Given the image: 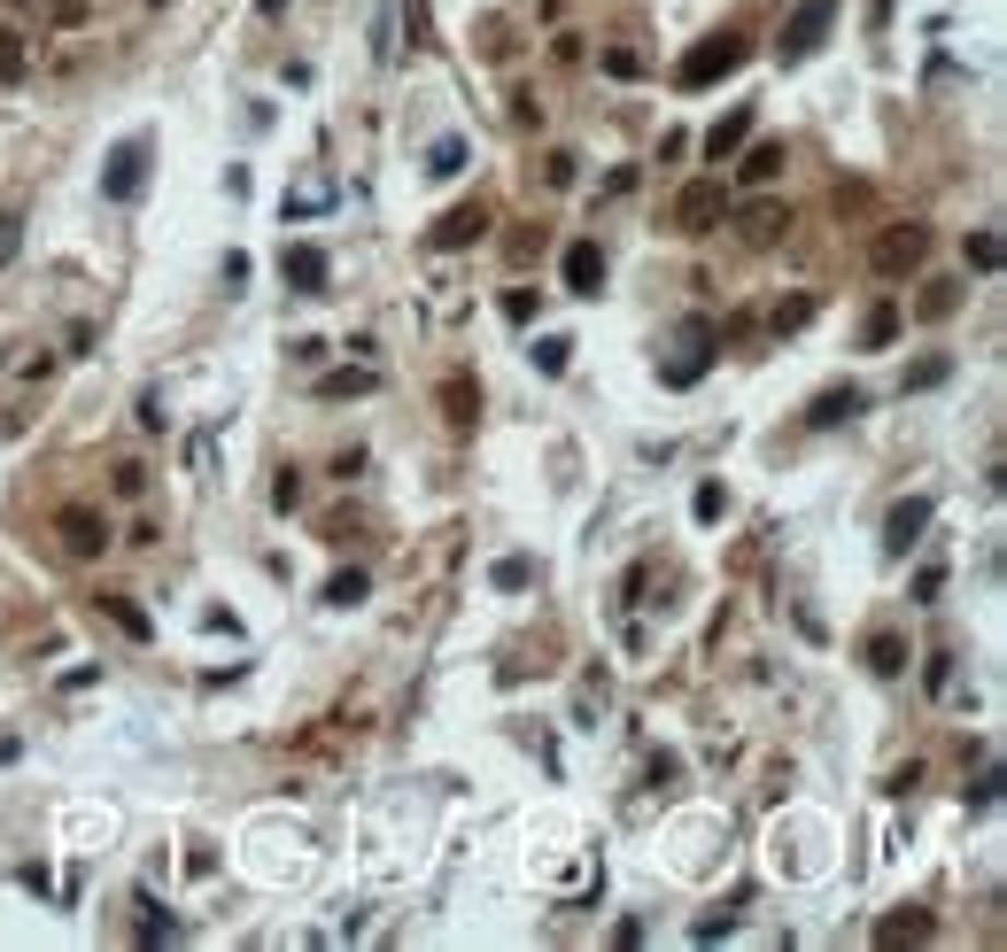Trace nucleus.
Masks as SVG:
<instances>
[{
	"label": "nucleus",
	"mask_w": 1007,
	"mask_h": 952,
	"mask_svg": "<svg viewBox=\"0 0 1007 952\" xmlns=\"http://www.w3.org/2000/svg\"><path fill=\"white\" fill-rule=\"evenodd\" d=\"M736 233H744L751 248H768V240L791 233V210H783V202H744V210H736Z\"/></svg>",
	"instance_id": "8"
},
{
	"label": "nucleus",
	"mask_w": 1007,
	"mask_h": 952,
	"mask_svg": "<svg viewBox=\"0 0 1007 952\" xmlns=\"http://www.w3.org/2000/svg\"><path fill=\"white\" fill-rule=\"evenodd\" d=\"M16 78H24V39L0 32V85H16Z\"/></svg>",
	"instance_id": "27"
},
{
	"label": "nucleus",
	"mask_w": 1007,
	"mask_h": 952,
	"mask_svg": "<svg viewBox=\"0 0 1007 952\" xmlns=\"http://www.w3.org/2000/svg\"><path fill=\"white\" fill-rule=\"evenodd\" d=\"M744 55H751V47H744L736 32H713V39H698V47L675 62V85H683V94H706V85H721V78L744 70Z\"/></svg>",
	"instance_id": "1"
},
{
	"label": "nucleus",
	"mask_w": 1007,
	"mask_h": 952,
	"mask_svg": "<svg viewBox=\"0 0 1007 952\" xmlns=\"http://www.w3.org/2000/svg\"><path fill=\"white\" fill-rule=\"evenodd\" d=\"M535 310H543V295H535V287H503V318H512V325H528Z\"/></svg>",
	"instance_id": "24"
},
{
	"label": "nucleus",
	"mask_w": 1007,
	"mask_h": 952,
	"mask_svg": "<svg viewBox=\"0 0 1007 952\" xmlns=\"http://www.w3.org/2000/svg\"><path fill=\"white\" fill-rule=\"evenodd\" d=\"M427 170H435V179H458V170H465V140H435Z\"/></svg>",
	"instance_id": "23"
},
{
	"label": "nucleus",
	"mask_w": 1007,
	"mask_h": 952,
	"mask_svg": "<svg viewBox=\"0 0 1007 952\" xmlns=\"http://www.w3.org/2000/svg\"><path fill=\"white\" fill-rule=\"evenodd\" d=\"M605 70H613V78H643V62H636L628 47H613V55H605Z\"/></svg>",
	"instance_id": "37"
},
{
	"label": "nucleus",
	"mask_w": 1007,
	"mask_h": 952,
	"mask_svg": "<svg viewBox=\"0 0 1007 952\" xmlns=\"http://www.w3.org/2000/svg\"><path fill=\"white\" fill-rule=\"evenodd\" d=\"M442 410H450V426H473V410H481L473 380H450V388H442Z\"/></svg>",
	"instance_id": "19"
},
{
	"label": "nucleus",
	"mask_w": 1007,
	"mask_h": 952,
	"mask_svg": "<svg viewBox=\"0 0 1007 952\" xmlns=\"http://www.w3.org/2000/svg\"><path fill=\"white\" fill-rule=\"evenodd\" d=\"M372 388H380V372H365V365L325 372V380H318V395H325V403H342V395H372Z\"/></svg>",
	"instance_id": "16"
},
{
	"label": "nucleus",
	"mask_w": 1007,
	"mask_h": 952,
	"mask_svg": "<svg viewBox=\"0 0 1007 952\" xmlns=\"http://www.w3.org/2000/svg\"><path fill=\"white\" fill-rule=\"evenodd\" d=\"M946 372H953V365H946V357H931V365H914V372H907V388H938Z\"/></svg>",
	"instance_id": "34"
},
{
	"label": "nucleus",
	"mask_w": 1007,
	"mask_h": 952,
	"mask_svg": "<svg viewBox=\"0 0 1007 952\" xmlns=\"http://www.w3.org/2000/svg\"><path fill=\"white\" fill-rule=\"evenodd\" d=\"M861 410H868V388H853V380H845V388H829V395H814V410H806V426H853Z\"/></svg>",
	"instance_id": "9"
},
{
	"label": "nucleus",
	"mask_w": 1007,
	"mask_h": 952,
	"mask_svg": "<svg viewBox=\"0 0 1007 952\" xmlns=\"http://www.w3.org/2000/svg\"><path fill=\"white\" fill-rule=\"evenodd\" d=\"M829 24H837V0H798V9H791V24H783V62H806L821 39H829Z\"/></svg>",
	"instance_id": "3"
},
{
	"label": "nucleus",
	"mask_w": 1007,
	"mask_h": 952,
	"mask_svg": "<svg viewBox=\"0 0 1007 952\" xmlns=\"http://www.w3.org/2000/svg\"><path fill=\"white\" fill-rule=\"evenodd\" d=\"M721 217H728V187H721V179H690V187L675 194V225H683V233H713Z\"/></svg>",
	"instance_id": "5"
},
{
	"label": "nucleus",
	"mask_w": 1007,
	"mask_h": 952,
	"mask_svg": "<svg viewBox=\"0 0 1007 952\" xmlns=\"http://www.w3.org/2000/svg\"><path fill=\"white\" fill-rule=\"evenodd\" d=\"M566 287H573V295H597V287H605V255H597V240H573V248H566Z\"/></svg>",
	"instance_id": "11"
},
{
	"label": "nucleus",
	"mask_w": 1007,
	"mask_h": 952,
	"mask_svg": "<svg viewBox=\"0 0 1007 952\" xmlns=\"http://www.w3.org/2000/svg\"><path fill=\"white\" fill-rule=\"evenodd\" d=\"M744 140H751V109H728V117H721V124L706 132V155H713V163H728V155H736Z\"/></svg>",
	"instance_id": "14"
},
{
	"label": "nucleus",
	"mask_w": 1007,
	"mask_h": 952,
	"mask_svg": "<svg viewBox=\"0 0 1007 952\" xmlns=\"http://www.w3.org/2000/svg\"><path fill=\"white\" fill-rule=\"evenodd\" d=\"M868 666L876 674H907V643L899 635H868Z\"/></svg>",
	"instance_id": "20"
},
{
	"label": "nucleus",
	"mask_w": 1007,
	"mask_h": 952,
	"mask_svg": "<svg viewBox=\"0 0 1007 952\" xmlns=\"http://www.w3.org/2000/svg\"><path fill=\"white\" fill-rule=\"evenodd\" d=\"M55 527H62V543H70L78 558H94V550H109V527H102V519H94L86 503H70V511L55 519Z\"/></svg>",
	"instance_id": "10"
},
{
	"label": "nucleus",
	"mask_w": 1007,
	"mask_h": 952,
	"mask_svg": "<svg viewBox=\"0 0 1007 952\" xmlns=\"http://www.w3.org/2000/svg\"><path fill=\"white\" fill-rule=\"evenodd\" d=\"M744 155V187H775L783 179V140H760V147H736Z\"/></svg>",
	"instance_id": "13"
},
{
	"label": "nucleus",
	"mask_w": 1007,
	"mask_h": 952,
	"mask_svg": "<svg viewBox=\"0 0 1007 952\" xmlns=\"http://www.w3.org/2000/svg\"><path fill=\"white\" fill-rule=\"evenodd\" d=\"M102 612H109V620H117V628H125L132 643H147V635H155V628H147V612H140L132 596H102Z\"/></svg>",
	"instance_id": "18"
},
{
	"label": "nucleus",
	"mask_w": 1007,
	"mask_h": 952,
	"mask_svg": "<svg viewBox=\"0 0 1007 952\" xmlns=\"http://www.w3.org/2000/svg\"><path fill=\"white\" fill-rule=\"evenodd\" d=\"M140 187H147V140L132 132V140H117V155L102 163V194H109V202H140Z\"/></svg>",
	"instance_id": "4"
},
{
	"label": "nucleus",
	"mask_w": 1007,
	"mask_h": 952,
	"mask_svg": "<svg viewBox=\"0 0 1007 952\" xmlns=\"http://www.w3.org/2000/svg\"><path fill=\"white\" fill-rule=\"evenodd\" d=\"M16 233H24L16 217H0V264H9V255H16Z\"/></svg>",
	"instance_id": "39"
},
{
	"label": "nucleus",
	"mask_w": 1007,
	"mask_h": 952,
	"mask_svg": "<svg viewBox=\"0 0 1007 952\" xmlns=\"http://www.w3.org/2000/svg\"><path fill=\"white\" fill-rule=\"evenodd\" d=\"M690 511H698V519H706V527H713V519L728 511V488H713V480H706V488L690 496Z\"/></svg>",
	"instance_id": "28"
},
{
	"label": "nucleus",
	"mask_w": 1007,
	"mask_h": 952,
	"mask_svg": "<svg viewBox=\"0 0 1007 952\" xmlns=\"http://www.w3.org/2000/svg\"><path fill=\"white\" fill-rule=\"evenodd\" d=\"M481 233H488V210H481V202H465V210H450V217L435 225V248H473Z\"/></svg>",
	"instance_id": "12"
},
{
	"label": "nucleus",
	"mask_w": 1007,
	"mask_h": 952,
	"mask_svg": "<svg viewBox=\"0 0 1007 952\" xmlns=\"http://www.w3.org/2000/svg\"><path fill=\"white\" fill-rule=\"evenodd\" d=\"M272 503L295 511V503H303V473H280V480H272Z\"/></svg>",
	"instance_id": "32"
},
{
	"label": "nucleus",
	"mask_w": 1007,
	"mask_h": 952,
	"mask_svg": "<svg viewBox=\"0 0 1007 952\" xmlns=\"http://www.w3.org/2000/svg\"><path fill=\"white\" fill-rule=\"evenodd\" d=\"M365 596H372V573L365 566H350V573L325 581V604H342V612H350V604H365Z\"/></svg>",
	"instance_id": "17"
},
{
	"label": "nucleus",
	"mask_w": 1007,
	"mask_h": 952,
	"mask_svg": "<svg viewBox=\"0 0 1007 952\" xmlns=\"http://www.w3.org/2000/svg\"><path fill=\"white\" fill-rule=\"evenodd\" d=\"M922 937H931V914H922V906H899V914L876 929V944H922Z\"/></svg>",
	"instance_id": "15"
},
{
	"label": "nucleus",
	"mask_w": 1007,
	"mask_h": 952,
	"mask_svg": "<svg viewBox=\"0 0 1007 952\" xmlns=\"http://www.w3.org/2000/svg\"><path fill=\"white\" fill-rule=\"evenodd\" d=\"M528 581H535L528 558H503V566H496V588H528Z\"/></svg>",
	"instance_id": "31"
},
{
	"label": "nucleus",
	"mask_w": 1007,
	"mask_h": 952,
	"mask_svg": "<svg viewBox=\"0 0 1007 952\" xmlns=\"http://www.w3.org/2000/svg\"><path fill=\"white\" fill-rule=\"evenodd\" d=\"M922 255H931V225H884V233L868 240V264H876L884 279L922 272Z\"/></svg>",
	"instance_id": "2"
},
{
	"label": "nucleus",
	"mask_w": 1007,
	"mask_h": 952,
	"mask_svg": "<svg viewBox=\"0 0 1007 952\" xmlns=\"http://www.w3.org/2000/svg\"><path fill=\"white\" fill-rule=\"evenodd\" d=\"M310 210H325V187H303V194L287 202V217H310Z\"/></svg>",
	"instance_id": "38"
},
{
	"label": "nucleus",
	"mask_w": 1007,
	"mask_h": 952,
	"mask_svg": "<svg viewBox=\"0 0 1007 952\" xmlns=\"http://www.w3.org/2000/svg\"><path fill=\"white\" fill-rule=\"evenodd\" d=\"M969 264H976V272H999V240H992V233H969Z\"/></svg>",
	"instance_id": "29"
},
{
	"label": "nucleus",
	"mask_w": 1007,
	"mask_h": 952,
	"mask_svg": "<svg viewBox=\"0 0 1007 952\" xmlns=\"http://www.w3.org/2000/svg\"><path fill=\"white\" fill-rule=\"evenodd\" d=\"M931 511H938L931 496H907V503H891V519H884V550H891V558H907L922 535H931Z\"/></svg>",
	"instance_id": "6"
},
{
	"label": "nucleus",
	"mask_w": 1007,
	"mask_h": 952,
	"mask_svg": "<svg viewBox=\"0 0 1007 952\" xmlns=\"http://www.w3.org/2000/svg\"><path fill=\"white\" fill-rule=\"evenodd\" d=\"M280 279H287L295 295H325V279H333V264H325V248H303V240H295V248L280 255Z\"/></svg>",
	"instance_id": "7"
},
{
	"label": "nucleus",
	"mask_w": 1007,
	"mask_h": 952,
	"mask_svg": "<svg viewBox=\"0 0 1007 952\" xmlns=\"http://www.w3.org/2000/svg\"><path fill=\"white\" fill-rule=\"evenodd\" d=\"M403 32H411V47H435V24H427V0H403Z\"/></svg>",
	"instance_id": "26"
},
{
	"label": "nucleus",
	"mask_w": 1007,
	"mask_h": 952,
	"mask_svg": "<svg viewBox=\"0 0 1007 952\" xmlns=\"http://www.w3.org/2000/svg\"><path fill=\"white\" fill-rule=\"evenodd\" d=\"M891 333H899V302H876V310H868V325H861V341H868V349H884Z\"/></svg>",
	"instance_id": "21"
},
{
	"label": "nucleus",
	"mask_w": 1007,
	"mask_h": 952,
	"mask_svg": "<svg viewBox=\"0 0 1007 952\" xmlns=\"http://www.w3.org/2000/svg\"><path fill=\"white\" fill-rule=\"evenodd\" d=\"M140 914H147V921H140V944H171V937H179V921H171V914H155L147 899H140Z\"/></svg>",
	"instance_id": "25"
},
{
	"label": "nucleus",
	"mask_w": 1007,
	"mask_h": 952,
	"mask_svg": "<svg viewBox=\"0 0 1007 952\" xmlns=\"http://www.w3.org/2000/svg\"><path fill=\"white\" fill-rule=\"evenodd\" d=\"M806 318H814V295H798V302H783V310H775V333H798Z\"/></svg>",
	"instance_id": "30"
},
{
	"label": "nucleus",
	"mask_w": 1007,
	"mask_h": 952,
	"mask_svg": "<svg viewBox=\"0 0 1007 952\" xmlns=\"http://www.w3.org/2000/svg\"><path fill=\"white\" fill-rule=\"evenodd\" d=\"M566 365H573V341H558V333H550V341H535V372H550V380H558Z\"/></svg>",
	"instance_id": "22"
},
{
	"label": "nucleus",
	"mask_w": 1007,
	"mask_h": 952,
	"mask_svg": "<svg viewBox=\"0 0 1007 952\" xmlns=\"http://www.w3.org/2000/svg\"><path fill=\"white\" fill-rule=\"evenodd\" d=\"M543 179H550V187H573V179H581V163H573V155H550V163H543Z\"/></svg>",
	"instance_id": "33"
},
{
	"label": "nucleus",
	"mask_w": 1007,
	"mask_h": 952,
	"mask_svg": "<svg viewBox=\"0 0 1007 952\" xmlns=\"http://www.w3.org/2000/svg\"><path fill=\"white\" fill-rule=\"evenodd\" d=\"M155 9H163V0H155Z\"/></svg>",
	"instance_id": "40"
},
{
	"label": "nucleus",
	"mask_w": 1007,
	"mask_h": 952,
	"mask_svg": "<svg viewBox=\"0 0 1007 952\" xmlns=\"http://www.w3.org/2000/svg\"><path fill=\"white\" fill-rule=\"evenodd\" d=\"M953 302H961V287H931V295H922V310H931V318H946Z\"/></svg>",
	"instance_id": "36"
},
{
	"label": "nucleus",
	"mask_w": 1007,
	"mask_h": 952,
	"mask_svg": "<svg viewBox=\"0 0 1007 952\" xmlns=\"http://www.w3.org/2000/svg\"><path fill=\"white\" fill-rule=\"evenodd\" d=\"M117 496H147V465H117Z\"/></svg>",
	"instance_id": "35"
}]
</instances>
